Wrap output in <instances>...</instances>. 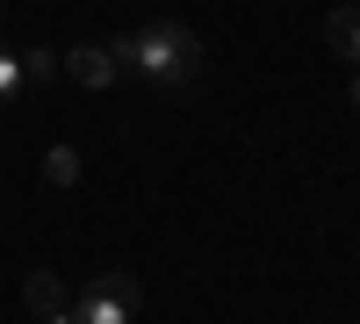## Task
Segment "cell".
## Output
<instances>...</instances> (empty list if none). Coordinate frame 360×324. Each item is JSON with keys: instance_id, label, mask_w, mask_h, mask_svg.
Here are the masks:
<instances>
[{"instance_id": "1", "label": "cell", "mask_w": 360, "mask_h": 324, "mask_svg": "<svg viewBox=\"0 0 360 324\" xmlns=\"http://www.w3.org/2000/svg\"><path fill=\"white\" fill-rule=\"evenodd\" d=\"M130 72L144 86H195L202 79V37L180 22H152L130 37Z\"/></svg>"}, {"instance_id": "2", "label": "cell", "mask_w": 360, "mask_h": 324, "mask_svg": "<svg viewBox=\"0 0 360 324\" xmlns=\"http://www.w3.org/2000/svg\"><path fill=\"white\" fill-rule=\"evenodd\" d=\"M137 310H144V288H137V274L108 267V274H94V281L79 288L72 324H137Z\"/></svg>"}, {"instance_id": "3", "label": "cell", "mask_w": 360, "mask_h": 324, "mask_svg": "<svg viewBox=\"0 0 360 324\" xmlns=\"http://www.w3.org/2000/svg\"><path fill=\"white\" fill-rule=\"evenodd\" d=\"M65 72L79 86H115L130 72V37H94V44H72L65 51Z\"/></svg>"}, {"instance_id": "4", "label": "cell", "mask_w": 360, "mask_h": 324, "mask_svg": "<svg viewBox=\"0 0 360 324\" xmlns=\"http://www.w3.org/2000/svg\"><path fill=\"white\" fill-rule=\"evenodd\" d=\"M22 303H29V317H51V310H72V296H65V281H58V274H29L22 281Z\"/></svg>"}, {"instance_id": "5", "label": "cell", "mask_w": 360, "mask_h": 324, "mask_svg": "<svg viewBox=\"0 0 360 324\" xmlns=\"http://www.w3.org/2000/svg\"><path fill=\"white\" fill-rule=\"evenodd\" d=\"M324 44L360 65V8H332V15H324Z\"/></svg>"}, {"instance_id": "6", "label": "cell", "mask_w": 360, "mask_h": 324, "mask_svg": "<svg viewBox=\"0 0 360 324\" xmlns=\"http://www.w3.org/2000/svg\"><path fill=\"white\" fill-rule=\"evenodd\" d=\"M29 86H37V79H29L22 51H15V44H0V108H15V101L29 94Z\"/></svg>"}, {"instance_id": "7", "label": "cell", "mask_w": 360, "mask_h": 324, "mask_svg": "<svg viewBox=\"0 0 360 324\" xmlns=\"http://www.w3.org/2000/svg\"><path fill=\"white\" fill-rule=\"evenodd\" d=\"M44 181L51 188H72L79 181V152H72V144H51V152H44Z\"/></svg>"}, {"instance_id": "8", "label": "cell", "mask_w": 360, "mask_h": 324, "mask_svg": "<svg viewBox=\"0 0 360 324\" xmlns=\"http://www.w3.org/2000/svg\"><path fill=\"white\" fill-rule=\"evenodd\" d=\"M22 65H29V79H51V72H58V58H51L44 44H22Z\"/></svg>"}, {"instance_id": "9", "label": "cell", "mask_w": 360, "mask_h": 324, "mask_svg": "<svg viewBox=\"0 0 360 324\" xmlns=\"http://www.w3.org/2000/svg\"><path fill=\"white\" fill-rule=\"evenodd\" d=\"M37 324H72V310H51V317H37Z\"/></svg>"}, {"instance_id": "10", "label": "cell", "mask_w": 360, "mask_h": 324, "mask_svg": "<svg viewBox=\"0 0 360 324\" xmlns=\"http://www.w3.org/2000/svg\"><path fill=\"white\" fill-rule=\"evenodd\" d=\"M353 108H360V79H353Z\"/></svg>"}]
</instances>
